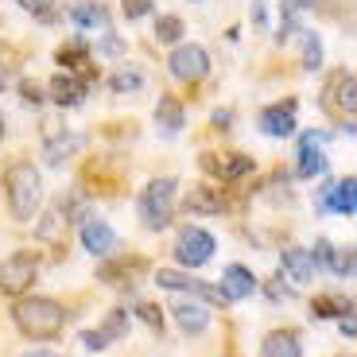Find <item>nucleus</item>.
<instances>
[{"mask_svg":"<svg viewBox=\"0 0 357 357\" xmlns=\"http://www.w3.org/2000/svg\"><path fill=\"white\" fill-rule=\"evenodd\" d=\"M12 322L24 338H59L66 326V307L59 299H47V295H36V299H20L12 307Z\"/></svg>","mask_w":357,"mask_h":357,"instance_id":"1","label":"nucleus"},{"mask_svg":"<svg viewBox=\"0 0 357 357\" xmlns=\"http://www.w3.org/2000/svg\"><path fill=\"white\" fill-rule=\"evenodd\" d=\"M4 195H8V210L16 222H31L43 202V175L31 160H16L4 171Z\"/></svg>","mask_w":357,"mask_h":357,"instance_id":"2","label":"nucleus"},{"mask_svg":"<svg viewBox=\"0 0 357 357\" xmlns=\"http://www.w3.org/2000/svg\"><path fill=\"white\" fill-rule=\"evenodd\" d=\"M175 198H178V178H171V175L152 178V183L140 190V202H136L144 229H152V233L167 229L171 218H175Z\"/></svg>","mask_w":357,"mask_h":357,"instance_id":"3","label":"nucleus"},{"mask_svg":"<svg viewBox=\"0 0 357 357\" xmlns=\"http://www.w3.org/2000/svg\"><path fill=\"white\" fill-rule=\"evenodd\" d=\"M214 249H218L214 233H206L202 225H183V229H178V241H175V260L187 268V272H195V268L214 260Z\"/></svg>","mask_w":357,"mask_h":357,"instance_id":"4","label":"nucleus"},{"mask_svg":"<svg viewBox=\"0 0 357 357\" xmlns=\"http://www.w3.org/2000/svg\"><path fill=\"white\" fill-rule=\"evenodd\" d=\"M322 109H326L334 121H354V109H357V78H354V70H334L331 78H326Z\"/></svg>","mask_w":357,"mask_h":357,"instance_id":"5","label":"nucleus"},{"mask_svg":"<svg viewBox=\"0 0 357 357\" xmlns=\"http://www.w3.org/2000/svg\"><path fill=\"white\" fill-rule=\"evenodd\" d=\"M36 276H39L36 252H12V257L0 264V291L12 295V299H24L27 287L36 284Z\"/></svg>","mask_w":357,"mask_h":357,"instance_id":"6","label":"nucleus"},{"mask_svg":"<svg viewBox=\"0 0 357 357\" xmlns=\"http://www.w3.org/2000/svg\"><path fill=\"white\" fill-rule=\"evenodd\" d=\"M155 284L167 287V291H187L190 299H198V303H206V307L225 303L222 287H210L206 280H195L190 272H171V268H160V272H155Z\"/></svg>","mask_w":357,"mask_h":357,"instance_id":"7","label":"nucleus"},{"mask_svg":"<svg viewBox=\"0 0 357 357\" xmlns=\"http://www.w3.org/2000/svg\"><path fill=\"white\" fill-rule=\"evenodd\" d=\"M167 70H171V78H178V82H202L206 70H210V54L198 43H178L167 59Z\"/></svg>","mask_w":357,"mask_h":357,"instance_id":"8","label":"nucleus"},{"mask_svg":"<svg viewBox=\"0 0 357 357\" xmlns=\"http://www.w3.org/2000/svg\"><path fill=\"white\" fill-rule=\"evenodd\" d=\"M78 237H82V249L89 252V257H101V260H109L116 252V233H113V225L105 222V218H86L82 222V229H78Z\"/></svg>","mask_w":357,"mask_h":357,"instance_id":"9","label":"nucleus"},{"mask_svg":"<svg viewBox=\"0 0 357 357\" xmlns=\"http://www.w3.org/2000/svg\"><path fill=\"white\" fill-rule=\"evenodd\" d=\"M319 206L322 210H334V214H342V218H354L357 214V178L346 175V178H338V183L319 187Z\"/></svg>","mask_w":357,"mask_h":357,"instance_id":"10","label":"nucleus"},{"mask_svg":"<svg viewBox=\"0 0 357 357\" xmlns=\"http://www.w3.org/2000/svg\"><path fill=\"white\" fill-rule=\"evenodd\" d=\"M331 140V132H303L299 136V163H295V175L299 178H319L326 171V155H322V144Z\"/></svg>","mask_w":357,"mask_h":357,"instance_id":"11","label":"nucleus"},{"mask_svg":"<svg viewBox=\"0 0 357 357\" xmlns=\"http://www.w3.org/2000/svg\"><path fill=\"white\" fill-rule=\"evenodd\" d=\"M125 334H128V311L125 307H113L101 326H93V331L82 334V342H86V349H109L113 342L125 338Z\"/></svg>","mask_w":357,"mask_h":357,"instance_id":"12","label":"nucleus"},{"mask_svg":"<svg viewBox=\"0 0 357 357\" xmlns=\"http://www.w3.org/2000/svg\"><path fill=\"white\" fill-rule=\"evenodd\" d=\"M295 101H276V105L260 109V132L272 136V140H284V136H295Z\"/></svg>","mask_w":357,"mask_h":357,"instance_id":"13","label":"nucleus"},{"mask_svg":"<svg viewBox=\"0 0 357 357\" xmlns=\"http://www.w3.org/2000/svg\"><path fill=\"white\" fill-rule=\"evenodd\" d=\"M202 167L210 171L214 178H222V183H237V178L252 175V155H241V152H229V155H202Z\"/></svg>","mask_w":357,"mask_h":357,"instance_id":"14","label":"nucleus"},{"mask_svg":"<svg viewBox=\"0 0 357 357\" xmlns=\"http://www.w3.org/2000/svg\"><path fill=\"white\" fill-rule=\"evenodd\" d=\"M167 311H171V319L178 322L183 334H202L206 326H210V307L198 303V299H175Z\"/></svg>","mask_w":357,"mask_h":357,"instance_id":"15","label":"nucleus"},{"mask_svg":"<svg viewBox=\"0 0 357 357\" xmlns=\"http://www.w3.org/2000/svg\"><path fill=\"white\" fill-rule=\"evenodd\" d=\"M252 291H257V276H252L245 264H229L222 272V299L225 303H241Z\"/></svg>","mask_w":357,"mask_h":357,"instance_id":"16","label":"nucleus"},{"mask_svg":"<svg viewBox=\"0 0 357 357\" xmlns=\"http://www.w3.org/2000/svg\"><path fill=\"white\" fill-rule=\"evenodd\" d=\"M311 260L314 264H322V268H331L334 276H342V280H349L354 276V249H338V245H331V241H319L314 245V252H311Z\"/></svg>","mask_w":357,"mask_h":357,"instance_id":"17","label":"nucleus"},{"mask_svg":"<svg viewBox=\"0 0 357 357\" xmlns=\"http://www.w3.org/2000/svg\"><path fill=\"white\" fill-rule=\"evenodd\" d=\"M280 268H284V276L291 280V284H307V280L314 276L311 249H303V245H287V249H280Z\"/></svg>","mask_w":357,"mask_h":357,"instance_id":"18","label":"nucleus"},{"mask_svg":"<svg viewBox=\"0 0 357 357\" xmlns=\"http://www.w3.org/2000/svg\"><path fill=\"white\" fill-rule=\"evenodd\" d=\"M183 206H187L190 214H222L229 202H225L222 187H190L187 198H183Z\"/></svg>","mask_w":357,"mask_h":357,"instance_id":"19","label":"nucleus"},{"mask_svg":"<svg viewBox=\"0 0 357 357\" xmlns=\"http://www.w3.org/2000/svg\"><path fill=\"white\" fill-rule=\"evenodd\" d=\"M74 27H89V31H109V8L101 0H78L70 8Z\"/></svg>","mask_w":357,"mask_h":357,"instance_id":"20","label":"nucleus"},{"mask_svg":"<svg viewBox=\"0 0 357 357\" xmlns=\"http://www.w3.org/2000/svg\"><path fill=\"white\" fill-rule=\"evenodd\" d=\"M155 125H160L163 136H178V132H183V125H187V113H183L178 98L163 93V98L155 101Z\"/></svg>","mask_w":357,"mask_h":357,"instance_id":"21","label":"nucleus"},{"mask_svg":"<svg viewBox=\"0 0 357 357\" xmlns=\"http://www.w3.org/2000/svg\"><path fill=\"white\" fill-rule=\"evenodd\" d=\"M260 357H303V342L295 331H272L260 342Z\"/></svg>","mask_w":357,"mask_h":357,"instance_id":"22","label":"nucleus"},{"mask_svg":"<svg viewBox=\"0 0 357 357\" xmlns=\"http://www.w3.org/2000/svg\"><path fill=\"white\" fill-rule=\"evenodd\" d=\"M82 98H86V82L74 78V74H59V78L51 82V101L63 109H74L82 105Z\"/></svg>","mask_w":357,"mask_h":357,"instance_id":"23","label":"nucleus"},{"mask_svg":"<svg viewBox=\"0 0 357 357\" xmlns=\"http://www.w3.org/2000/svg\"><path fill=\"white\" fill-rule=\"evenodd\" d=\"M314 319H342V314H354V299H342V295H319L311 303Z\"/></svg>","mask_w":357,"mask_h":357,"instance_id":"24","label":"nucleus"},{"mask_svg":"<svg viewBox=\"0 0 357 357\" xmlns=\"http://www.w3.org/2000/svg\"><path fill=\"white\" fill-rule=\"evenodd\" d=\"M299 43H303V70H319L322 66V43L314 31H307V27H299Z\"/></svg>","mask_w":357,"mask_h":357,"instance_id":"25","label":"nucleus"},{"mask_svg":"<svg viewBox=\"0 0 357 357\" xmlns=\"http://www.w3.org/2000/svg\"><path fill=\"white\" fill-rule=\"evenodd\" d=\"M54 59H59L66 70H74V66H86V63H89V47L82 43V39H74V43L59 47V54H54Z\"/></svg>","mask_w":357,"mask_h":357,"instance_id":"26","label":"nucleus"},{"mask_svg":"<svg viewBox=\"0 0 357 357\" xmlns=\"http://www.w3.org/2000/svg\"><path fill=\"white\" fill-rule=\"evenodd\" d=\"M140 86H144V74L140 70H128V66H121V70L109 78V89H113V93H136Z\"/></svg>","mask_w":357,"mask_h":357,"instance_id":"27","label":"nucleus"},{"mask_svg":"<svg viewBox=\"0 0 357 357\" xmlns=\"http://www.w3.org/2000/svg\"><path fill=\"white\" fill-rule=\"evenodd\" d=\"M155 39H160V43H178V39H183V20L178 16H160L155 20Z\"/></svg>","mask_w":357,"mask_h":357,"instance_id":"28","label":"nucleus"},{"mask_svg":"<svg viewBox=\"0 0 357 357\" xmlns=\"http://www.w3.org/2000/svg\"><path fill=\"white\" fill-rule=\"evenodd\" d=\"M78 148H82V136H63V140H51V144H47V160L63 163V155L78 152Z\"/></svg>","mask_w":357,"mask_h":357,"instance_id":"29","label":"nucleus"},{"mask_svg":"<svg viewBox=\"0 0 357 357\" xmlns=\"http://www.w3.org/2000/svg\"><path fill=\"white\" fill-rule=\"evenodd\" d=\"M136 319H140L144 326H152L155 334H163V307H155V303H136Z\"/></svg>","mask_w":357,"mask_h":357,"instance_id":"30","label":"nucleus"},{"mask_svg":"<svg viewBox=\"0 0 357 357\" xmlns=\"http://www.w3.org/2000/svg\"><path fill=\"white\" fill-rule=\"evenodd\" d=\"M121 12H125V20H144L148 12H152V0H125Z\"/></svg>","mask_w":357,"mask_h":357,"instance_id":"31","label":"nucleus"},{"mask_svg":"<svg viewBox=\"0 0 357 357\" xmlns=\"http://www.w3.org/2000/svg\"><path fill=\"white\" fill-rule=\"evenodd\" d=\"M20 4H24V8L27 12H39V16H51V8H54V4H59V0H20Z\"/></svg>","mask_w":357,"mask_h":357,"instance_id":"32","label":"nucleus"},{"mask_svg":"<svg viewBox=\"0 0 357 357\" xmlns=\"http://www.w3.org/2000/svg\"><path fill=\"white\" fill-rule=\"evenodd\" d=\"M338 331H342V338H346V342H354V338H357V322H354V314H342V319H338Z\"/></svg>","mask_w":357,"mask_h":357,"instance_id":"33","label":"nucleus"},{"mask_svg":"<svg viewBox=\"0 0 357 357\" xmlns=\"http://www.w3.org/2000/svg\"><path fill=\"white\" fill-rule=\"evenodd\" d=\"M20 89H24V101H36V105L43 101V89H39L36 82H20Z\"/></svg>","mask_w":357,"mask_h":357,"instance_id":"34","label":"nucleus"},{"mask_svg":"<svg viewBox=\"0 0 357 357\" xmlns=\"http://www.w3.org/2000/svg\"><path fill=\"white\" fill-rule=\"evenodd\" d=\"M98 51H101V54H121V51H125V43L109 36V39H101V47H98Z\"/></svg>","mask_w":357,"mask_h":357,"instance_id":"35","label":"nucleus"},{"mask_svg":"<svg viewBox=\"0 0 357 357\" xmlns=\"http://www.w3.org/2000/svg\"><path fill=\"white\" fill-rule=\"evenodd\" d=\"M210 121H214V128H229V121H233V113L229 109H218L214 116H210Z\"/></svg>","mask_w":357,"mask_h":357,"instance_id":"36","label":"nucleus"},{"mask_svg":"<svg viewBox=\"0 0 357 357\" xmlns=\"http://www.w3.org/2000/svg\"><path fill=\"white\" fill-rule=\"evenodd\" d=\"M319 0H284V12H299V8H311Z\"/></svg>","mask_w":357,"mask_h":357,"instance_id":"37","label":"nucleus"},{"mask_svg":"<svg viewBox=\"0 0 357 357\" xmlns=\"http://www.w3.org/2000/svg\"><path fill=\"white\" fill-rule=\"evenodd\" d=\"M268 295H272V299H291V291H287V287H280V284L268 287Z\"/></svg>","mask_w":357,"mask_h":357,"instance_id":"38","label":"nucleus"},{"mask_svg":"<svg viewBox=\"0 0 357 357\" xmlns=\"http://www.w3.org/2000/svg\"><path fill=\"white\" fill-rule=\"evenodd\" d=\"M20 357H63V354H54V349H27V354Z\"/></svg>","mask_w":357,"mask_h":357,"instance_id":"39","label":"nucleus"},{"mask_svg":"<svg viewBox=\"0 0 357 357\" xmlns=\"http://www.w3.org/2000/svg\"><path fill=\"white\" fill-rule=\"evenodd\" d=\"M0 136H4V116H0Z\"/></svg>","mask_w":357,"mask_h":357,"instance_id":"40","label":"nucleus"},{"mask_svg":"<svg viewBox=\"0 0 357 357\" xmlns=\"http://www.w3.org/2000/svg\"><path fill=\"white\" fill-rule=\"evenodd\" d=\"M195 4H206V0H195Z\"/></svg>","mask_w":357,"mask_h":357,"instance_id":"41","label":"nucleus"},{"mask_svg":"<svg viewBox=\"0 0 357 357\" xmlns=\"http://www.w3.org/2000/svg\"><path fill=\"white\" fill-rule=\"evenodd\" d=\"M0 89H4V86H0Z\"/></svg>","mask_w":357,"mask_h":357,"instance_id":"42","label":"nucleus"}]
</instances>
